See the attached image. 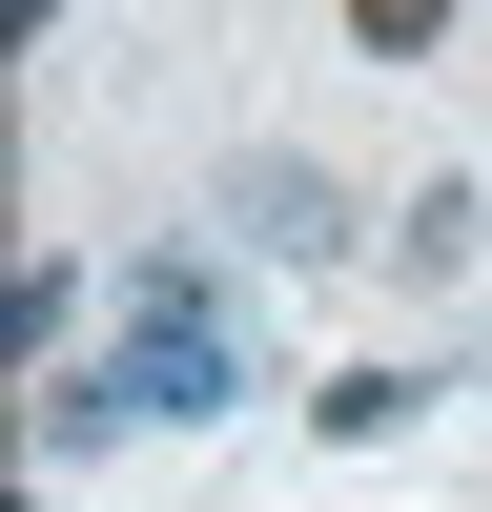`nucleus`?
Returning <instances> with one entry per match:
<instances>
[{
    "label": "nucleus",
    "instance_id": "f257e3e1",
    "mask_svg": "<svg viewBox=\"0 0 492 512\" xmlns=\"http://www.w3.org/2000/svg\"><path fill=\"white\" fill-rule=\"evenodd\" d=\"M103 390L123 431H205V410H246V349H226V287L164 246V267H123V328H103Z\"/></svg>",
    "mask_w": 492,
    "mask_h": 512
},
{
    "label": "nucleus",
    "instance_id": "f03ea898",
    "mask_svg": "<svg viewBox=\"0 0 492 512\" xmlns=\"http://www.w3.org/2000/svg\"><path fill=\"white\" fill-rule=\"evenodd\" d=\"M226 226L267 246V267H328V246H349V205H328V164H246V185H226Z\"/></svg>",
    "mask_w": 492,
    "mask_h": 512
},
{
    "label": "nucleus",
    "instance_id": "7ed1b4c3",
    "mask_svg": "<svg viewBox=\"0 0 492 512\" xmlns=\"http://www.w3.org/2000/svg\"><path fill=\"white\" fill-rule=\"evenodd\" d=\"M431 21H451V0H349V41H369V62H410Z\"/></svg>",
    "mask_w": 492,
    "mask_h": 512
}]
</instances>
